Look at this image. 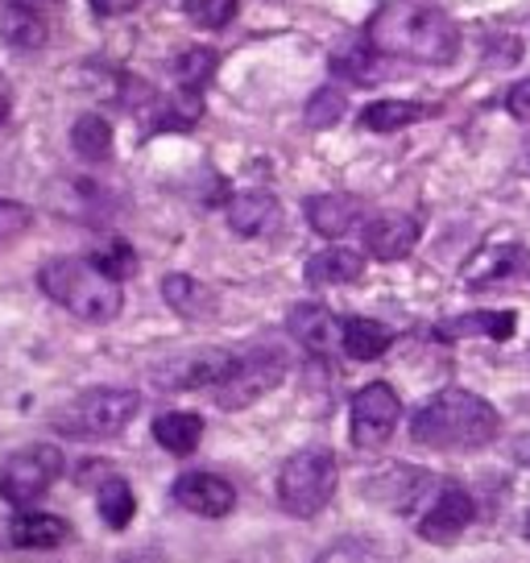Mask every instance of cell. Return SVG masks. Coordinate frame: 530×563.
Here are the masks:
<instances>
[{
    "label": "cell",
    "mask_w": 530,
    "mask_h": 563,
    "mask_svg": "<svg viewBox=\"0 0 530 563\" xmlns=\"http://www.w3.org/2000/svg\"><path fill=\"white\" fill-rule=\"evenodd\" d=\"M501 415L473 389H440L410 419V440L435 452H473L497 440Z\"/></svg>",
    "instance_id": "7a4b0ae2"
},
{
    "label": "cell",
    "mask_w": 530,
    "mask_h": 563,
    "mask_svg": "<svg viewBox=\"0 0 530 563\" xmlns=\"http://www.w3.org/2000/svg\"><path fill=\"white\" fill-rule=\"evenodd\" d=\"M477 506L468 489H460L456 481H440V489L427 497V510L419 514V539L427 543H452L473 527Z\"/></svg>",
    "instance_id": "ba28073f"
},
{
    "label": "cell",
    "mask_w": 530,
    "mask_h": 563,
    "mask_svg": "<svg viewBox=\"0 0 530 563\" xmlns=\"http://www.w3.org/2000/svg\"><path fill=\"white\" fill-rule=\"evenodd\" d=\"M133 4H137V0H96V9H100V13H129Z\"/></svg>",
    "instance_id": "e575fe53"
},
{
    "label": "cell",
    "mask_w": 530,
    "mask_h": 563,
    "mask_svg": "<svg viewBox=\"0 0 530 563\" xmlns=\"http://www.w3.org/2000/svg\"><path fill=\"white\" fill-rule=\"evenodd\" d=\"M365 216V203L356 195H311L307 199V224L319 232V236H344L353 232Z\"/></svg>",
    "instance_id": "2e32d148"
},
{
    "label": "cell",
    "mask_w": 530,
    "mask_h": 563,
    "mask_svg": "<svg viewBox=\"0 0 530 563\" xmlns=\"http://www.w3.org/2000/svg\"><path fill=\"white\" fill-rule=\"evenodd\" d=\"M316 563H369V551L356 543V539H340V543L323 547L316 555Z\"/></svg>",
    "instance_id": "1f68e13d"
},
{
    "label": "cell",
    "mask_w": 530,
    "mask_h": 563,
    "mask_svg": "<svg viewBox=\"0 0 530 563\" xmlns=\"http://www.w3.org/2000/svg\"><path fill=\"white\" fill-rule=\"evenodd\" d=\"M37 286H42L46 299L67 307L84 323H112L124 307L121 282L108 278L100 265L84 262V257H54V262H46L37 269Z\"/></svg>",
    "instance_id": "3957f363"
},
{
    "label": "cell",
    "mask_w": 530,
    "mask_h": 563,
    "mask_svg": "<svg viewBox=\"0 0 530 563\" xmlns=\"http://www.w3.org/2000/svg\"><path fill=\"white\" fill-rule=\"evenodd\" d=\"M58 476H63V452L58 448H51V443L21 448L18 456L0 464V497L9 506H34Z\"/></svg>",
    "instance_id": "52a82bcc"
},
{
    "label": "cell",
    "mask_w": 530,
    "mask_h": 563,
    "mask_svg": "<svg viewBox=\"0 0 530 563\" xmlns=\"http://www.w3.org/2000/svg\"><path fill=\"white\" fill-rule=\"evenodd\" d=\"M419 245V220L407 211H386L365 224V249L377 262H402Z\"/></svg>",
    "instance_id": "7c38bea8"
},
{
    "label": "cell",
    "mask_w": 530,
    "mask_h": 563,
    "mask_svg": "<svg viewBox=\"0 0 530 563\" xmlns=\"http://www.w3.org/2000/svg\"><path fill=\"white\" fill-rule=\"evenodd\" d=\"M344 117V91L336 88H319L307 104V124L311 129H332Z\"/></svg>",
    "instance_id": "83f0119b"
},
{
    "label": "cell",
    "mask_w": 530,
    "mask_h": 563,
    "mask_svg": "<svg viewBox=\"0 0 530 563\" xmlns=\"http://www.w3.org/2000/svg\"><path fill=\"white\" fill-rule=\"evenodd\" d=\"M229 224L236 236H265L283 224V203L269 191H241L229 203Z\"/></svg>",
    "instance_id": "9a60e30c"
},
{
    "label": "cell",
    "mask_w": 530,
    "mask_h": 563,
    "mask_svg": "<svg viewBox=\"0 0 530 563\" xmlns=\"http://www.w3.org/2000/svg\"><path fill=\"white\" fill-rule=\"evenodd\" d=\"M71 145L84 162H104L112 158V124L100 112H84L71 124Z\"/></svg>",
    "instance_id": "d4e9b609"
},
{
    "label": "cell",
    "mask_w": 530,
    "mask_h": 563,
    "mask_svg": "<svg viewBox=\"0 0 530 563\" xmlns=\"http://www.w3.org/2000/svg\"><path fill=\"white\" fill-rule=\"evenodd\" d=\"M398 415H402V402H398V394L386 382H369L365 389H356L353 410H349V419H353V443L356 448H382L394 435Z\"/></svg>",
    "instance_id": "9c48e42d"
},
{
    "label": "cell",
    "mask_w": 530,
    "mask_h": 563,
    "mask_svg": "<svg viewBox=\"0 0 530 563\" xmlns=\"http://www.w3.org/2000/svg\"><path fill=\"white\" fill-rule=\"evenodd\" d=\"M336 456L323 448H302L278 468V501L295 518H316L336 497Z\"/></svg>",
    "instance_id": "5b68a950"
},
{
    "label": "cell",
    "mask_w": 530,
    "mask_h": 563,
    "mask_svg": "<svg viewBox=\"0 0 530 563\" xmlns=\"http://www.w3.org/2000/svg\"><path fill=\"white\" fill-rule=\"evenodd\" d=\"M365 274V257L353 253V249H323L307 262V282L311 286H349V282H361Z\"/></svg>",
    "instance_id": "d6986e66"
},
{
    "label": "cell",
    "mask_w": 530,
    "mask_h": 563,
    "mask_svg": "<svg viewBox=\"0 0 530 563\" xmlns=\"http://www.w3.org/2000/svg\"><path fill=\"white\" fill-rule=\"evenodd\" d=\"M506 108H510L514 121H530V79L514 84L510 96H506Z\"/></svg>",
    "instance_id": "d6a6232c"
},
{
    "label": "cell",
    "mask_w": 530,
    "mask_h": 563,
    "mask_svg": "<svg viewBox=\"0 0 530 563\" xmlns=\"http://www.w3.org/2000/svg\"><path fill=\"white\" fill-rule=\"evenodd\" d=\"M527 170H530V145H527Z\"/></svg>",
    "instance_id": "8d00e7d4"
},
{
    "label": "cell",
    "mask_w": 530,
    "mask_h": 563,
    "mask_svg": "<svg viewBox=\"0 0 530 563\" xmlns=\"http://www.w3.org/2000/svg\"><path fill=\"white\" fill-rule=\"evenodd\" d=\"M0 42L18 51H37L46 42V21L30 4H4L0 9Z\"/></svg>",
    "instance_id": "603a6c76"
},
{
    "label": "cell",
    "mask_w": 530,
    "mask_h": 563,
    "mask_svg": "<svg viewBox=\"0 0 530 563\" xmlns=\"http://www.w3.org/2000/svg\"><path fill=\"white\" fill-rule=\"evenodd\" d=\"M9 112H13V88H9V79L0 75V124L9 121Z\"/></svg>",
    "instance_id": "836d02e7"
},
{
    "label": "cell",
    "mask_w": 530,
    "mask_h": 563,
    "mask_svg": "<svg viewBox=\"0 0 530 563\" xmlns=\"http://www.w3.org/2000/svg\"><path fill=\"white\" fill-rule=\"evenodd\" d=\"M365 46L389 58H407L423 67H448L460 54V30L435 4L423 0H389L365 25Z\"/></svg>",
    "instance_id": "6da1fadb"
},
{
    "label": "cell",
    "mask_w": 530,
    "mask_h": 563,
    "mask_svg": "<svg viewBox=\"0 0 530 563\" xmlns=\"http://www.w3.org/2000/svg\"><path fill=\"white\" fill-rule=\"evenodd\" d=\"M30 208L25 203H13V199H0V245L9 241V236H18V232L30 229Z\"/></svg>",
    "instance_id": "4dcf8cb0"
},
{
    "label": "cell",
    "mask_w": 530,
    "mask_h": 563,
    "mask_svg": "<svg viewBox=\"0 0 530 563\" xmlns=\"http://www.w3.org/2000/svg\"><path fill=\"white\" fill-rule=\"evenodd\" d=\"M187 13L203 30H224L236 18V0H187Z\"/></svg>",
    "instance_id": "f1b7e54d"
},
{
    "label": "cell",
    "mask_w": 530,
    "mask_h": 563,
    "mask_svg": "<svg viewBox=\"0 0 530 563\" xmlns=\"http://www.w3.org/2000/svg\"><path fill=\"white\" fill-rule=\"evenodd\" d=\"M154 440L170 452V456H191L199 440H203V419L191 410H166L154 419Z\"/></svg>",
    "instance_id": "ffe728a7"
},
{
    "label": "cell",
    "mask_w": 530,
    "mask_h": 563,
    "mask_svg": "<svg viewBox=\"0 0 530 563\" xmlns=\"http://www.w3.org/2000/svg\"><path fill=\"white\" fill-rule=\"evenodd\" d=\"M71 527L54 514H18L13 527H9V543L21 551H51V547L67 543Z\"/></svg>",
    "instance_id": "ac0fdd59"
},
{
    "label": "cell",
    "mask_w": 530,
    "mask_h": 563,
    "mask_svg": "<svg viewBox=\"0 0 530 563\" xmlns=\"http://www.w3.org/2000/svg\"><path fill=\"white\" fill-rule=\"evenodd\" d=\"M175 501L199 518H224L236 506V489L216 473H183L175 481Z\"/></svg>",
    "instance_id": "8fae6325"
},
{
    "label": "cell",
    "mask_w": 530,
    "mask_h": 563,
    "mask_svg": "<svg viewBox=\"0 0 530 563\" xmlns=\"http://www.w3.org/2000/svg\"><path fill=\"white\" fill-rule=\"evenodd\" d=\"M514 328H518V316H514V311H473V316H456V319L435 323L431 335H435V340H468V335L510 340Z\"/></svg>",
    "instance_id": "e0dca14e"
},
{
    "label": "cell",
    "mask_w": 530,
    "mask_h": 563,
    "mask_svg": "<svg viewBox=\"0 0 530 563\" xmlns=\"http://www.w3.org/2000/svg\"><path fill=\"white\" fill-rule=\"evenodd\" d=\"M232 365H236L232 352H220V349L191 352V356H178L170 365L154 369V382L162 389H216L229 377Z\"/></svg>",
    "instance_id": "30bf717a"
},
{
    "label": "cell",
    "mask_w": 530,
    "mask_h": 563,
    "mask_svg": "<svg viewBox=\"0 0 530 563\" xmlns=\"http://www.w3.org/2000/svg\"><path fill=\"white\" fill-rule=\"evenodd\" d=\"M142 410V398L133 389H88L54 410V431L67 440H112Z\"/></svg>",
    "instance_id": "277c9868"
},
{
    "label": "cell",
    "mask_w": 530,
    "mask_h": 563,
    "mask_svg": "<svg viewBox=\"0 0 530 563\" xmlns=\"http://www.w3.org/2000/svg\"><path fill=\"white\" fill-rule=\"evenodd\" d=\"M527 539H530V514H527Z\"/></svg>",
    "instance_id": "d590c367"
},
{
    "label": "cell",
    "mask_w": 530,
    "mask_h": 563,
    "mask_svg": "<svg viewBox=\"0 0 530 563\" xmlns=\"http://www.w3.org/2000/svg\"><path fill=\"white\" fill-rule=\"evenodd\" d=\"M91 262L100 265L108 278H117V282L129 278V274H137V257H133V249L124 245V241H112V245L100 249V253H96Z\"/></svg>",
    "instance_id": "f546056e"
},
{
    "label": "cell",
    "mask_w": 530,
    "mask_h": 563,
    "mask_svg": "<svg viewBox=\"0 0 530 563\" xmlns=\"http://www.w3.org/2000/svg\"><path fill=\"white\" fill-rule=\"evenodd\" d=\"M96 510H100V518H104L112 530L129 527V522H133V514H137V497H133V489H129V481L108 476L104 485L96 489Z\"/></svg>",
    "instance_id": "484cf974"
},
{
    "label": "cell",
    "mask_w": 530,
    "mask_h": 563,
    "mask_svg": "<svg viewBox=\"0 0 530 563\" xmlns=\"http://www.w3.org/2000/svg\"><path fill=\"white\" fill-rule=\"evenodd\" d=\"M286 377V356L278 349H257L249 356H236V365L229 369V377L212 389L220 410H245L257 398H265L269 389H278V382Z\"/></svg>",
    "instance_id": "8992f818"
},
{
    "label": "cell",
    "mask_w": 530,
    "mask_h": 563,
    "mask_svg": "<svg viewBox=\"0 0 530 563\" xmlns=\"http://www.w3.org/2000/svg\"><path fill=\"white\" fill-rule=\"evenodd\" d=\"M290 332L299 340L307 352H316V356H328L332 349H340V340H344V319H336L328 307H319V302H299L290 316Z\"/></svg>",
    "instance_id": "5bb4252c"
},
{
    "label": "cell",
    "mask_w": 530,
    "mask_h": 563,
    "mask_svg": "<svg viewBox=\"0 0 530 563\" xmlns=\"http://www.w3.org/2000/svg\"><path fill=\"white\" fill-rule=\"evenodd\" d=\"M530 269V253L518 241H497V245L477 249L468 265H464V282L468 286H494V282H506L514 274H527Z\"/></svg>",
    "instance_id": "4fadbf2b"
},
{
    "label": "cell",
    "mask_w": 530,
    "mask_h": 563,
    "mask_svg": "<svg viewBox=\"0 0 530 563\" xmlns=\"http://www.w3.org/2000/svg\"><path fill=\"white\" fill-rule=\"evenodd\" d=\"M389 344H394V332H389L386 323H377V319H344V340H340V349L349 352L353 361H377V356H386Z\"/></svg>",
    "instance_id": "7402d4cb"
},
{
    "label": "cell",
    "mask_w": 530,
    "mask_h": 563,
    "mask_svg": "<svg viewBox=\"0 0 530 563\" xmlns=\"http://www.w3.org/2000/svg\"><path fill=\"white\" fill-rule=\"evenodd\" d=\"M212 70H216V54L208 46H195V51H187L175 63V75L187 96H199V88L212 79Z\"/></svg>",
    "instance_id": "4316f807"
},
{
    "label": "cell",
    "mask_w": 530,
    "mask_h": 563,
    "mask_svg": "<svg viewBox=\"0 0 530 563\" xmlns=\"http://www.w3.org/2000/svg\"><path fill=\"white\" fill-rule=\"evenodd\" d=\"M162 299L170 302V311H178L183 319H199L212 311V290L191 274H170L162 278Z\"/></svg>",
    "instance_id": "cb8c5ba5"
},
{
    "label": "cell",
    "mask_w": 530,
    "mask_h": 563,
    "mask_svg": "<svg viewBox=\"0 0 530 563\" xmlns=\"http://www.w3.org/2000/svg\"><path fill=\"white\" fill-rule=\"evenodd\" d=\"M431 112H435V108L419 104V100H377V104H365L361 129H369V133H398V129H407V124L427 121Z\"/></svg>",
    "instance_id": "44dd1931"
}]
</instances>
